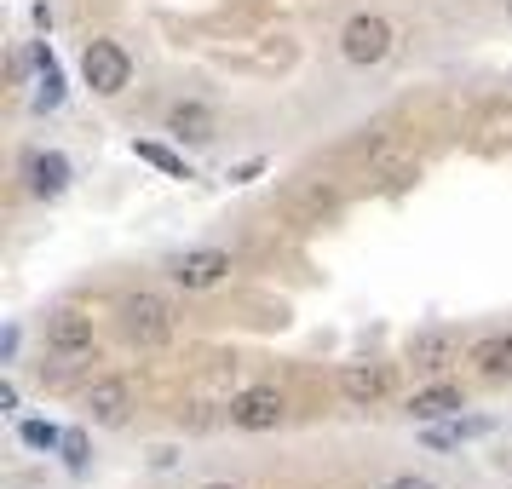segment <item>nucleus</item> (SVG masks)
<instances>
[{
  "label": "nucleus",
  "instance_id": "obj_1",
  "mask_svg": "<svg viewBox=\"0 0 512 489\" xmlns=\"http://www.w3.org/2000/svg\"><path fill=\"white\" fill-rule=\"evenodd\" d=\"M121 323L133 346H167L173 340V305L162 294H127L121 300Z\"/></svg>",
  "mask_w": 512,
  "mask_h": 489
},
{
  "label": "nucleus",
  "instance_id": "obj_2",
  "mask_svg": "<svg viewBox=\"0 0 512 489\" xmlns=\"http://www.w3.org/2000/svg\"><path fill=\"white\" fill-rule=\"evenodd\" d=\"M81 75H87V87H93L98 98H116V93H127V81H133V58H127V47H116V41H87Z\"/></svg>",
  "mask_w": 512,
  "mask_h": 489
},
{
  "label": "nucleus",
  "instance_id": "obj_3",
  "mask_svg": "<svg viewBox=\"0 0 512 489\" xmlns=\"http://www.w3.org/2000/svg\"><path fill=\"white\" fill-rule=\"evenodd\" d=\"M340 52H346L357 70H369V64H380V58L392 52V24H386L380 12H357V18L340 29Z\"/></svg>",
  "mask_w": 512,
  "mask_h": 489
},
{
  "label": "nucleus",
  "instance_id": "obj_4",
  "mask_svg": "<svg viewBox=\"0 0 512 489\" xmlns=\"http://www.w3.org/2000/svg\"><path fill=\"white\" fill-rule=\"evenodd\" d=\"M282 415H288V403L277 386H248L242 397H231V426H242V432H271V426H282Z\"/></svg>",
  "mask_w": 512,
  "mask_h": 489
},
{
  "label": "nucleus",
  "instance_id": "obj_5",
  "mask_svg": "<svg viewBox=\"0 0 512 489\" xmlns=\"http://www.w3.org/2000/svg\"><path fill=\"white\" fill-rule=\"evenodd\" d=\"M225 277H231V254L225 248H196V254L173 259V282L190 288V294H202V288H213V282H225Z\"/></svg>",
  "mask_w": 512,
  "mask_h": 489
},
{
  "label": "nucleus",
  "instance_id": "obj_6",
  "mask_svg": "<svg viewBox=\"0 0 512 489\" xmlns=\"http://www.w3.org/2000/svg\"><path fill=\"white\" fill-rule=\"evenodd\" d=\"M47 346L58 351V357H81V351H93V317L75 311V305L52 311L47 317Z\"/></svg>",
  "mask_w": 512,
  "mask_h": 489
},
{
  "label": "nucleus",
  "instance_id": "obj_7",
  "mask_svg": "<svg viewBox=\"0 0 512 489\" xmlns=\"http://www.w3.org/2000/svg\"><path fill=\"white\" fill-rule=\"evenodd\" d=\"M455 357H461V340H455L449 328H420L415 340H409V363L426 369V374H443Z\"/></svg>",
  "mask_w": 512,
  "mask_h": 489
},
{
  "label": "nucleus",
  "instance_id": "obj_8",
  "mask_svg": "<svg viewBox=\"0 0 512 489\" xmlns=\"http://www.w3.org/2000/svg\"><path fill=\"white\" fill-rule=\"evenodd\" d=\"M386 386H392V374L380 369V363H346V369H340V392H346V403H357V409L380 403Z\"/></svg>",
  "mask_w": 512,
  "mask_h": 489
},
{
  "label": "nucleus",
  "instance_id": "obj_9",
  "mask_svg": "<svg viewBox=\"0 0 512 489\" xmlns=\"http://www.w3.org/2000/svg\"><path fill=\"white\" fill-rule=\"evenodd\" d=\"M24 179H29V196H64V185H70V162H64L58 150H41V156H29L24 162Z\"/></svg>",
  "mask_w": 512,
  "mask_h": 489
},
{
  "label": "nucleus",
  "instance_id": "obj_10",
  "mask_svg": "<svg viewBox=\"0 0 512 489\" xmlns=\"http://www.w3.org/2000/svg\"><path fill=\"white\" fill-rule=\"evenodd\" d=\"M466 357L484 380H512V334H484V340H472Z\"/></svg>",
  "mask_w": 512,
  "mask_h": 489
},
{
  "label": "nucleus",
  "instance_id": "obj_11",
  "mask_svg": "<svg viewBox=\"0 0 512 489\" xmlns=\"http://www.w3.org/2000/svg\"><path fill=\"white\" fill-rule=\"evenodd\" d=\"M127 403H133L127 380H98L93 392H87V415H93L98 426H121V420H127Z\"/></svg>",
  "mask_w": 512,
  "mask_h": 489
},
{
  "label": "nucleus",
  "instance_id": "obj_12",
  "mask_svg": "<svg viewBox=\"0 0 512 489\" xmlns=\"http://www.w3.org/2000/svg\"><path fill=\"white\" fill-rule=\"evenodd\" d=\"M167 133H179L190 144H208L213 139V110L208 104H173L167 110Z\"/></svg>",
  "mask_w": 512,
  "mask_h": 489
},
{
  "label": "nucleus",
  "instance_id": "obj_13",
  "mask_svg": "<svg viewBox=\"0 0 512 489\" xmlns=\"http://www.w3.org/2000/svg\"><path fill=\"white\" fill-rule=\"evenodd\" d=\"M461 409V386H426V392L409 397V415L415 420H443Z\"/></svg>",
  "mask_w": 512,
  "mask_h": 489
},
{
  "label": "nucleus",
  "instance_id": "obj_14",
  "mask_svg": "<svg viewBox=\"0 0 512 489\" xmlns=\"http://www.w3.org/2000/svg\"><path fill=\"white\" fill-rule=\"evenodd\" d=\"M139 156H144L150 167H162V173H173V179H190V173H185V162H179L173 150H162V144H139Z\"/></svg>",
  "mask_w": 512,
  "mask_h": 489
},
{
  "label": "nucleus",
  "instance_id": "obj_15",
  "mask_svg": "<svg viewBox=\"0 0 512 489\" xmlns=\"http://www.w3.org/2000/svg\"><path fill=\"white\" fill-rule=\"evenodd\" d=\"M24 438L35 443V449H52V443H58V432H52V426H35V420H29V426H24Z\"/></svg>",
  "mask_w": 512,
  "mask_h": 489
},
{
  "label": "nucleus",
  "instance_id": "obj_16",
  "mask_svg": "<svg viewBox=\"0 0 512 489\" xmlns=\"http://www.w3.org/2000/svg\"><path fill=\"white\" fill-rule=\"evenodd\" d=\"M386 489H432V484H426V478H392Z\"/></svg>",
  "mask_w": 512,
  "mask_h": 489
},
{
  "label": "nucleus",
  "instance_id": "obj_17",
  "mask_svg": "<svg viewBox=\"0 0 512 489\" xmlns=\"http://www.w3.org/2000/svg\"><path fill=\"white\" fill-rule=\"evenodd\" d=\"M202 489H236V484H202Z\"/></svg>",
  "mask_w": 512,
  "mask_h": 489
},
{
  "label": "nucleus",
  "instance_id": "obj_18",
  "mask_svg": "<svg viewBox=\"0 0 512 489\" xmlns=\"http://www.w3.org/2000/svg\"><path fill=\"white\" fill-rule=\"evenodd\" d=\"M507 24H512V0H507Z\"/></svg>",
  "mask_w": 512,
  "mask_h": 489
}]
</instances>
